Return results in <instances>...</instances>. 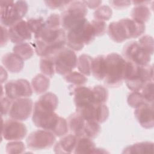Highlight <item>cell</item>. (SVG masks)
Masks as SVG:
<instances>
[{"label":"cell","mask_w":154,"mask_h":154,"mask_svg":"<svg viewBox=\"0 0 154 154\" xmlns=\"http://www.w3.org/2000/svg\"><path fill=\"white\" fill-rule=\"evenodd\" d=\"M34 37L35 51L42 57L53 55L64 48L66 43V35L63 28L52 29L44 25Z\"/></svg>","instance_id":"1"},{"label":"cell","mask_w":154,"mask_h":154,"mask_svg":"<svg viewBox=\"0 0 154 154\" xmlns=\"http://www.w3.org/2000/svg\"><path fill=\"white\" fill-rule=\"evenodd\" d=\"M32 120L35 126L48 131L56 137L65 135L69 130L67 120L54 111L44 109L35 105Z\"/></svg>","instance_id":"2"},{"label":"cell","mask_w":154,"mask_h":154,"mask_svg":"<svg viewBox=\"0 0 154 154\" xmlns=\"http://www.w3.org/2000/svg\"><path fill=\"white\" fill-rule=\"evenodd\" d=\"M153 70L152 65L138 66L126 61L123 81L132 91H139L144 85L153 81Z\"/></svg>","instance_id":"3"},{"label":"cell","mask_w":154,"mask_h":154,"mask_svg":"<svg viewBox=\"0 0 154 154\" xmlns=\"http://www.w3.org/2000/svg\"><path fill=\"white\" fill-rule=\"evenodd\" d=\"M96 36L92 24L85 18L68 31L66 35V44L72 50L79 51L84 48L85 45L90 43Z\"/></svg>","instance_id":"4"},{"label":"cell","mask_w":154,"mask_h":154,"mask_svg":"<svg viewBox=\"0 0 154 154\" xmlns=\"http://www.w3.org/2000/svg\"><path fill=\"white\" fill-rule=\"evenodd\" d=\"M126 61L117 53L105 56V76L104 83L108 87H118L123 81Z\"/></svg>","instance_id":"5"},{"label":"cell","mask_w":154,"mask_h":154,"mask_svg":"<svg viewBox=\"0 0 154 154\" xmlns=\"http://www.w3.org/2000/svg\"><path fill=\"white\" fill-rule=\"evenodd\" d=\"M0 9L1 25L10 27L25 16L28 11V4L23 1H1Z\"/></svg>","instance_id":"6"},{"label":"cell","mask_w":154,"mask_h":154,"mask_svg":"<svg viewBox=\"0 0 154 154\" xmlns=\"http://www.w3.org/2000/svg\"><path fill=\"white\" fill-rule=\"evenodd\" d=\"M87 8L81 1H70L67 8L60 16V24L63 29L69 31L85 17Z\"/></svg>","instance_id":"7"},{"label":"cell","mask_w":154,"mask_h":154,"mask_svg":"<svg viewBox=\"0 0 154 154\" xmlns=\"http://www.w3.org/2000/svg\"><path fill=\"white\" fill-rule=\"evenodd\" d=\"M51 57L54 60L55 72L61 75L69 73L77 66V57L70 48H63Z\"/></svg>","instance_id":"8"},{"label":"cell","mask_w":154,"mask_h":154,"mask_svg":"<svg viewBox=\"0 0 154 154\" xmlns=\"http://www.w3.org/2000/svg\"><path fill=\"white\" fill-rule=\"evenodd\" d=\"M123 55L128 61L138 66H146L151 60V55L141 47L137 41L127 43L123 47Z\"/></svg>","instance_id":"9"},{"label":"cell","mask_w":154,"mask_h":154,"mask_svg":"<svg viewBox=\"0 0 154 154\" xmlns=\"http://www.w3.org/2000/svg\"><path fill=\"white\" fill-rule=\"evenodd\" d=\"M76 112L85 120L95 122L98 123L105 122L109 116V109L104 103H93L77 107Z\"/></svg>","instance_id":"10"},{"label":"cell","mask_w":154,"mask_h":154,"mask_svg":"<svg viewBox=\"0 0 154 154\" xmlns=\"http://www.w3.org/2000/svg\"><path fill=\"white\" fill-rule=\"evenodd\" d=\"M55 140L54 134L42 129L29 134L26 138V144L31 150H42L52 147Z\"/></svg>","instance_id":"11"},{"label":"cell","mask_w":154,"mask_h":154,"mask_svg":"<svg viewBox=\"0 0 154 154\" xmlns=\"http://www.w3.org/2000/svg\"><path fill=\"white\" fill-rule=\"evenodd\" d=\"M4 88L6 96L11 100L28 97L32 94V88L30 84L25 79L8 81L5 84Z\"/></svg>","instance_id":"12"},{"label":"cell","mask_w":154,"mask_h":154,"mask_svg":"<svg viewBox=\"0 0 154 154\" xmlns=\"http://www.w3.org/2000/svg\"><path fill=\"white\" fill-rule=\"evenodd\" d=\"M33 107L32 100L28 97L13 100L8 111L9 117L19 121L26 120L31 116Z\"/></svg>","instance_id":"13"},{"label":"cell","mask_w":154,"mask_h":154,"mask_svg":"<svg viewBox=\"0 0 154 154\" xmlns=\"http://www.w3.org/2000/svg\"><path fill=\"white\" fill-rule=\"evenodd\" d=\"M26 126L19 120L14 119L7 120L2 123V136L8 141H17L22 140L26 135Z\"/></svg>","instance_id":"14"},{"label":"cell","mask_w":154,"mask_h":154,"mask_svg":"<svg viewBox=\"0 0 154 154\" xmlns=\"http://www.w3.org/2000/svg\"><path fill=\"white\" fill-rule=\"evenodd\" d=\"M9 39L14 43H23L25 40H30L32 36L26 21L22 19L9 27Z\"/></svg>","instance_id":"15"},{"label":"cell","mask_w":154,"mask_h":154,"mask_svg":"<svg viewBox=\"0 0 154 154\" xmlns=\"http://www.w3.org/2000/svg\"><path fill=\"white\" fill-rule=\"evenodd\" d=\"M153 104L144 103L135 108L134 115L140 125L146 129L153 127Z\"/></svg>","instance_id":"16"},{"label":"cell","mask_w":154,"mask_h":154,"mask_svg":"<svg viewBox=\"0 0 154 154\" xmlns=\"http://www.w3.org/2000/svg\"><path fill=\"white\" fill-rule=\"evenodd\" d=\"M73 94L76 108L96 103L93 89L90 87L81 85L76 86L73 90Z\"/></svg>","instance_id":"17"},{"label":"cell","mask_w":154,"mask_h":154,"mask_svg":"<svg viewBox=\"0 0 154 154\" xmlns=\"http://www.w3.org/2000/svg\"><path fill=\"white\" fill-rule=\"evenodd\" d=\"M120 20L126 32L128 39L137 38L145 31L146 26L144 23L129 18L122 19Z\"/></svg>","instance_id":"18"},{"label":"cell","mask_w":154,"mask_h":154,"mask_svg":"<svg viewBox=\"0 0 154 154\" xmlns=\"http://www.w3.org/2000/svg\"><path fill=\"white\" fill-rule=\"evenodd\" d=\"M2 63L4 67L11 73L20 72L24 66L23 60L14 52L5 54L2 58Z\"/></svg>","instance_id":"19"},{"label":"cell","mask_w":154,"mask_h":154,"mask_svg":"<svg viewBox=\"0 0 154 154\" xmlns=\"http://www.w3.org/2000/svg\"><path fill=\"white\" fill-rule=\"evenodd\" d=\"M77 140V137L73 134L64 136L54 146V152L57 153H73Z\"/></svg>","instance_id":"20"},{"label":"cell","mask_w":154,"mask_h":154,"mask_svg":"<svg viewBox=\"0 0 154 154\" xmlns=\"http://www.w3.org/2000/svg\"><path fill=\"white\" fill-rule=\"evenodd\" d=\"M67 125L69 129L77 137H82L85 120L78 113L72 114L67 119Z\"/></svg>","instance_id":"21"},{"label":"cell","mask_w":154,"mask_h":154,"mask_svg":"<svg viewBox=\"0 0 154 154\" xmlns=\"http://www.w3.org/2000/svg\"><path fill=\"white\" fill-rule=\"evenodd\" d=\"M108 33L109 37L117 43H121L128 39L125 27L120 20L109 23Z\"/></svg>","instance_id":"22"},{"label":"cell","mask_w":154,"mask_h":154,"mask_svg":"<svg viewBox=\"0 0 154 154\" xmlns=\"http://www.w3.org/2000/svg\"><path fill=\"white\" fill-rule=\"evenodd\" d=\"M34 104L44 109L54 111L57 108L58 99L55 94L48 92L41 96Z\"/></svg>","instance_id":"23"},{"label":"cell","mask_w":154,"mask_h":154,"mask_svg":"<svg viewBox=\"0 0 154 154\" xmlns=\"http://www.w3.org/2000/svg\"><path fill=\"white\" fill-rule=\"evenodd\" d=\"M105 56L99 55L93 58L91 71L93 76L98 80H102L105 76Z\"/></svg>","instance_id":"24"},{"label":"cell","mask_w":154,"mask_h":154,"mask_svg":"<svg viewBox=\"0 0 154 154\" xmlns=\"http://www.w3.org/2000/svg\"><path fill=\"white\" fill-rule=\"evenodd\" d=\"M95 150V144L92 139L85 137H77L74 153H94Z\"/></svg>","instance_id":"25"},{"label":"cell","mask_w":154,"mask_h":154,"mask_svg":"<svg viewBox=\"0 0 154 154\" xmlns=\"http://www.w3.org/2000/svg\"><path fill=\"white\" fill-rule=\"evenodd\" d=\"M123 153H153V143L152 142H140L126 147Z\"/></svg>","instance_id":"26"},{"label":"cell","mask_w":154,"mask_h":154,"mask_svg":"<svg viewBox=\"0 0 154 154\" xmlns=\"http://www.w3.org/2000/svg\"><path fill=\"white\" fill-rule=\"evenodd\" d=\"M50 85L49 79L43 74L37 75L31 81L32 90L37 94H42L46 91Z\"/></svg>","instance_id":"27"},{"label":"cell","mask_w":154,"mask_h":154,"mask_svg":"<svg viewBox=\"0 0 154 154\" xmlns=\"http://www.w3.org/2000/svg\"><path fill=\"white\" fill-rule=\"evenodd\" d=\"M151 12L146 5H136L131 11L132 19L144 23L150 19Z\"/></svg>","instance_id":"28"},{"label":"cell","mask_w":154,"mask_h":154,"mask_svg":"<svg viewBox=\"0 0 154 154\" xmlns=\"http://www.w3.org/2000/svg\"><path fill=\"white\" fill-rule=\"evenodd\" d=\"M13 52L20 57L23 61L29 59L34 54L32 46L28 43L16 44L13 49Z\"/></svg>","instance_id":"29"},{"label":"cell","mask_w":154,"mask_h":154,"mask_svg":"<svg viewBox=\"0 0 154 154\" xmlns=\"http://www.w3.org/2000/svg\"><path fill=\"white\" fill-rule=\"evenodd\" d=\"M93 58L87 54H82L79 57L77 62V67L83 75L90 76L91 73V67Z\"/></svg>","instance_id":"30"},{"label":"cell","mask_w":154,"mask_h":154,"mask_svg":"<svg viewBox=\"0 0 154 154\" xmlns=\"http://www.w3.org/2000/svg\"><path fill=\"white\" fill-rule=\"evenodd\" d=\"M40 69L41 72L45 76L52 77L55 72V64L52 57H42L40 62Z\"/></svg>","instance_id":"31"},{"label":"cell","mask_w":154,"mask_h":154,"mask_svg":"<svg viewBox=\"0 0 154 154\" xmlns=\"http://www.w3.org/2000/svg\"><path fill=\"white\" fill-rule=\"evenodd\" d=\"M100 127L99 123L95 122L86 121L84 126L82 137H87L91 139L96 138L99 134Z\"/></svg>","instance_id":"32"},{"label":"cell","mask_w":154,"mask_h":154,"mask_svg":"<svg viewBox=\"0 0 154 154\" xmlns=\"http://www.w3.org/2000/svg\"><path fill=\"white\" fill-rule=\"evenodd\" d=\"M94 102L96 104L105 103L108 98V92L104 87L97 85L94 86L93 88Z\"/></svg>","instance_id":"33"},{"label":"cell","mask_w":154,"mask_h":154,"mask_svg":"<svg viewBox=\"0 0 154 154\" xmlns=\"http://www.w3.org/2000/svg\"><path fill=\"white\" fill-rule=\"evenodd\" d=\"M64 79L67 82H70L77 86L82 85L87 81V78L81 73L74 71L64 76Z\"/></svg>","instance_id":"34"},{"label":"cell","mask_w":154,"mask_h":154,"mask_svg":"<svg viewBox=\"0 0 154 154\" xmlns=\"http://www.w3.org/2000/svg\"><path fill=\"white\" fill-rule=\"evenodd\" d=\"M112 11L108 5H102L95 10L94 17L96 20L103 21L108 20L112 16Z\"/></svg>","instance_id":"35"},{"label":"cell","mask_w":154,"mask_h":154,"mask_svg":"<svg viewBox=\"0 0 154 154\" xmlns=\"http://www.w3.org/2000/svg\"><path fill=\"white\" fill-rule=\"evenodd\" d=\"M128 103L130 106L135 108L142 103L148 102L145 100L141 93L138 91H132L128 97Z\"/></svg>","instance_id":"36"},{"label":"cell","mask_w":154,"mask_h":154,"mask_svg":"<svg viewBox=\"0 0 154 154\" xmlns=\"http://www.w3.org/2000/svg\"><path fill=\"white\" fill-rule=\"evenodd\" d=\"M26 22L31 32L34 35L40 31L45 25V20L42 17L28 19Z\"/></svg>","instance_id":"37"},{"label":"cell","mask_w":154,"mask_h":154,"mask_svg":"<svg viewBox=\"0 0 154 154\" xmlns=\"http://www.w3.org/2000/svg\"><path fill=\"white\" fill-rule=\"evenodd\" d=\"M141 47L144 49L150 55L153 52V37L149 35H146L140 38L137 41Z\"/></svg>","instance_id":"38"},{"label":"cell","mask_w":154,"mask_h":154,"mask_svg":"<svg viewBox=\"0 0 154 154\" xmlns=\"http://www.w3.org/2000/svg\"><path fill=\"white\" fill-rule=\"evenodd\" d=\"M141 94L145 100L150 103H153V82L149 81L142 88Z\"/></svg>","instance_id":"39"},{"label":"cell","mask_w":154,"mask_h":154,"mask_svg":"<svg viewBox=\"0 0 154 154\" xmlns=\"http://www.w3.org/2000/svg\"><path fill=\"white\" fill-rule=\"evenodd\" d=\"M25 150V146L21 141H12L8 143L6 146L7 153H22Z\"/></svg>","instance_id":"40"},{"label":"cell","mask_w":154,"mask_h":154,"mask_svg":"<svg viewBox=\"0 0 154 154\" xmlns=\"http://www.w3.org/2000/svg\"><path fill=\"white\" fill-rule=\"evenodd\" d=\"M60 16L57 14H51L45 21V26L49 28H60Z\"/></svg>","instance_id":"41"},{"label":"cell","mask_w":154,"mask_h":154,"mask_svg":"<svg viewBox=\"0 0 154 154\" xmlns=\"http://www.w3.org/2000/svg\"><path fill=\"white\" fill-rule=\"evenodd\" d=\"M91 23L94 29L96 36L102 35L106 32V24L105 22L93 20L91 22Z\"/></svg>","instance_id":"42"},{"label":"cell","mask_w":154,"mask_h":154,"mask_svg":"<svg viewBox=\"0 0 154 154\" xmlns=\"http://www.w3.org/2000/svg\"><path fill=\"white\" fill-rule=\"evenodd\" d=\"M70 2V1H45V3L48 7H49L51 8H53V9L63 7L64 6L68 5Z\"/></svg>","instance_id":"43"},{"label":"cell","mask_w":154,"mask_h":154,"mask_svg":"<svg viewBox=\"0 0 154 154\" xmlns=\"http://www.w3.org/2000/svg\"><path fill=\"white\" fill-rule=\"evenodd\" d=\"M109 3L114 8L122 9L129 7L131 2L129 1H111Z\"/></svg>","instance_id":"44"},{"label":"cell","mask_w":154,"mask_h":154,"mask_svg":"<svg viewBox=\"0 0 154 154\" xmlns=\"http://www.w3.org/2000/svg\"><path fill=\"white\" fill-rule=\"evenodd\" d=\"M12 100L7 97H4L1 99V105H2V109H1V114L2 115H6L8 113L11 101Z\"/></svg>","instance_id":"45"},{"label":"cell","mask_w":154,"mask_h":154,"mask_svg":"<svg viewBox=\"0 0 154 154\" xmlns=\"http://www.w3.org/2000/svg\"><path fill=\"white\" fill-rule=\"evenodd\" d=\"M1 46H3L6 45L8 39H9V35H8V31L7 29L5 26L1 25Z\"/></svg>","instance_id":"46"},{"label":"cell","mask_w":154,"mask_h":154,"mask_svg":"<svg viewBox=\"0 0 154 154\" xmlns=\"http://www.w3.org/2000/svg\"><path fill=\"white\" fill-rule=\"evenodd\" d=\"M86 7L90 8H95L99 7L101 4V1H82Z\"/></svg>","instance_id":"47"}]
</instances>
